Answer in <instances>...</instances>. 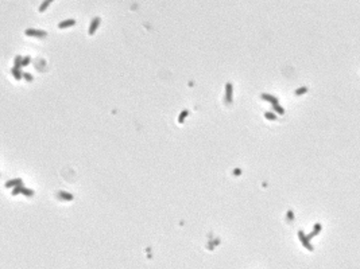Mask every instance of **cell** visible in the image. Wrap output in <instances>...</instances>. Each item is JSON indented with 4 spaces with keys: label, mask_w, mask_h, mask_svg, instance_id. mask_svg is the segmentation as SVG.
Here are the masks:
<instances>
[{
    "label": "cell",
    "mask_w": 360,
    "mask_h": 269,
    "mask_svg": "<svg viewBox=\"0 0 360 269\" xmlns=\"http://www.w3.org/2000/svg\"><path fill=\"white\" fill-rule=\"evenodd\" d=\"M24 34H26L27 37H31V38H39V39H42V38H46L47 37V32L43 30H37V28H27L26 31H24Z\"/></svg>",
    "instance_id": "6da1fadb"
},
{
    "label": "cell",
    "mask_w": 360,
    "mask_h": 269,
    "mask_svg": "<svg viewBox=\"0 0 360 269\" xmlns=\"http://www.w3.org/2000/svg\"><path fill=\"white\" fill-rule=\"evenodd\" d=\"M298 238H300V241H301V244H302L305 248H306L309 252H313L314 250V248H313V245L310 244V239H309V237L307 236H305V233L302 232V230H298Z\"/></svg>",
    "instance_id": "7a4b0ae2"
},
{
    "label": "cell",
    "mask_w": 360,
    "mask_h": 269,
    "mask_svg": "<svg viewBox=\"0 0 360 269\" xmlns=\"http://www.w3.org/2000/svg\"><path fill=\"white\" fill-rule=\"evenodd\" d=\"M101 23V18L100 16H96L92 22H90L89 24V28H88V34L89 35H94V32L97 31V28H99V26H100Z\"/></svg>",
    "instance_id": "3957f363"
},
{
    "label": "cell",
    "mask_w": 360,
    "mask_h": 269,
    "mask_svg": "<svg viewBox=\"0 0 360 269\" xmlns=\"http://www.w3.org/2000/svg\"><path fill=\"white\" fill-rule=\"evenodd\" d=\"M232 96H234V86H232V83L228 82L227 85H225V102L229 105V104H232Z\"/></svg>",
    "instance_id": "277c9868"
},
{
    "label": "cell",
    "mask_w": 360,
    "mask_h": 269,
    "mask_svg": "<svg viewBox=\"0 0 360 269\" xmlns=\"http://www.w3.org/2000/svg\"><path fill=\"white\" fill-rule=\"evenodd\" d=\"M76 24V19H65L62 22L58 23V28L63 30V28H69V27H73Z\"/></svg>",
    "instance_id": "5b68a950"
},
{
    "label": "cell",
    "mask_w": 360,
    "mask_h": 269,
    "mask_svg": "<svg viewBox=\"0 0 360 269\" xmlns=\"http://www.w3.org/2000/svg\"><path fill=\"white\" fill-rule=\"evenodd\" d=\"M260 97H262V100H263V101H267V102L273 104V105H277V104H278V98H277V97H274V96H271V94L263 93Z\"/></svg>",
    "instance_id": "8992f818"
},
{
    "label": "cell",
    "mask_w": 360,
    "mask_h": 269,
    "mask_svg": "<svg viewBox=\"0 0 360 269\" xmlns=\"http://www.w3.org/2000/svg\"><path fill=\"white\" fill-rule=\"evenodd\" d=\"M20 184H23V180L20 179V178H18V179H11V180H8V182L6 183V187H7V189H13V187L20 186Z\"/></svg>",
    "instance_id": "52a82bcc"
},
{
    "label": "cell",
    "mask_w": 360,
    "mask_h": 269,
    "mask_svg": "<svg viewBox=\"0 0 360 269\" xmlns=\"http://www.w3.org/2000/svg\"><path fill=\"white\" fill-rule=\"evenodd\" d=\"M321 230H322V226H321V223H316V225H314V227H313V232H312V233L309 234V236H307V237H309V239H312L313 237L318 236V234L321 233Z\"/></svg>",
    "instance_id": "ba28073f"
},
{
    "label": "cell",
    "mask_w": 360,
    "mask_h": 269,
    "mask_svg": "<svg viewBox=\"0 0 360 269\" xmlns=\"http://www.w3.org/2000/svg\"><path fill=\"white\" fill-rule=\"evenodd\" d=\"M58 198H60L61 201H67V202L73 201V195H72L70 193H66V191H60V193H58Z\"/></svg>",
    "instance_id": "9c48e42d"
},
{
    "label": "cell",
    "mask_w": 360,
    "mask_h": 269,
    "mask_svg": "<svg viewBox=\"0 0 360 269\" xmlns=\"http://www.w3.org/2000/svg\"><path fill=\"white\" fill-rule=\"evenodd\" d=\"M11 73H12V76H13V78L15 80H22V77H23V74H22V70H20V67H16V66H13L12 69H11Z\"/></svg>",
    "instance_id": "30bf717a"
},
{
    "label": "cell",
    "mask_w": 360,
    "mask_h": 269,
    "mask_svg": "<svg viewBox=\"0 0 360 269\" xmlns=\"http://www.w3.org/2000/svg\"><path fill=\"white\" fill-rule=\"evenodd\" d=\"M51 3H53V0H43V1H42V4L39 6V12H43V11H46Z\"/></svg>",
    "instance_id": "8fae6325"
},
{
    "label": "cell",
    "mask_w": 360,
    "mask_h": 269,
    "mask_svg": "<svg viewBox=\"0 0 360 269\" xmlns=\"http://www.w3.org/2000/svg\"><path fill=\"white\" fill-rule=\"evenodd\" d=\"M24 189H26V187H24L23 184H20V186H16V187H13V190H12V195L15 196V195H18V194H23Z\"/></svg>",
    "instance_id": "7c38bea8"
},
{
    "label": "cell",
    "mask_w": 360,
    "mask_h": 269,
    "mask_svg": "<svg viewBox=\"0 0 360 269\" xmlns=\"http://www.w3.org/2000/svg\"><path fill=\"white\" fill-rule=\"evenodd\" d=\"M264 117L267 120H271V121H275L277 120V114L274 112H264Z\"/></svg>",
    "instance_id": "4fadbf2b"
},
{
    "label": "cell",
    "mask_w": 360,
    "mask_h": 269,
    "mask_svg": "<svg viewBox=\"0 0 360 269\" xmlns=\"http://www.w3.org/2000/svg\"><path fill=\"white\" fill-rule=\"evenodd\" d=\"M273 109L275 113H278V114H283L285 113V109L282 107H280L279 104H277V105H273Z\"/></svg>",
    "instance_id": "5bb4252c"
},
{
    "label": "cell",
    "mask_w": 360,
    "mask_h": 269,
    "mask_svg": "<svg viewBox=\"0 0 360 269\" xmlns=\"http://www.w3.org/2000/svg\"><path fill=\"white\" fill-rule=\"evenodd\" d=\"M306 92H307V88L302 86V88H298V89L294 92V94H295V96H301V94H305Z\"/></svg>",
    "instance_id": "9a60e30c"
},
{
    "label": "cell",
    "mask_w": 360,
    "mask_h": 269,
    "mask_svg": "<svg viewBox=\"0 0 360 269\" xmlns=\"http://www.w3.org/2000/svg\"><path fill=\"white\" fill-rule=\"evenodd\" d=\"M22 61H23V58H22V56H19V55L15 56V59H13V63H15V65H13V66L20 67V69H22Z\"/></svg>",
    "instance_id": "2e32d148"
},
{
    "label": "cell",
    "mask_w": 360,
    "mask_h": 269,
    "mask_svg": "<svg viewBox=\"0 0 360 269\" xmlns=\"http://www.w3.org/2000/svg\"><path fill=\"white\" fill-rule=\"evenodd\" d=\"M189 114V112L187 110H183V112H181V114H180V117H178V123L180 124H182L183 123V120L186 119V116Z\"/></svg>",
    "instance_id": "e0dca14e"
},
{
    "label": "cell",
    "mask_w": 360,
    "mask_h": 269,
    "mask_svg": "<svg viewBox=\"0 0 360 269\" xmlns=\"http://www.w3.org/2000/svg\"><path fill=\"white\" fill-rule=\"evenodd\" d=\"M30 62H31V58H30V56H24L23 61H22V67H26L27 65H30Z\"/></svg>",
    "instance_id": "ac0fdd59"
},
{
    "label": "cell",
    "mask_w": 360,
    "mask_h": 269,
    "mask_svg": "<svg viewBox=\"0 0 360 269\" xmlns=\"http://www.w3.org/2000/svg\"><path fill=\"white\" fill-rule=\"evenodd\" d=\"M23 78L27 81V82H31L33 81V76L30 73H23Z\"/></svg>",
    "instance_id": "d6986e66"
},
{
    "label": "cell",
    "mask_w": 360,
    "mask_h": 269,
    "mask_svg": "<svg viewBox=\"0 0 360 269\" xmlns=\"http://www.w3.org/2000/svg\"><path fill=\"white\" fill-rule=\"evenodd\" d=\"M287 218H289V221H293V219H294V214H293V211H291V210H289V211H287Z\"/></svg>",
    "instance_id": "ffe728a7"
},
{
    "label": "cell",
    "mask_w": 360,
    "mask_h": 269,
    "mask_svg": "<svg viewBox=\"0 0 360 269\" xmlns=\"http://www.w3.org/2000/svg\"><path fill=\"white\" fill-rule=\"evenodd\" d=\"M234 174H235V175H240V174H241V169H240V168H236V169L234 171Z\"/></svg>",
    "instance_id": "44dd1931"
}]
</instances>
